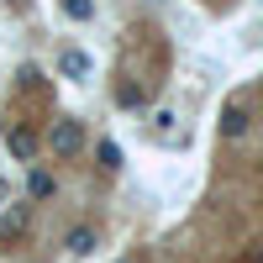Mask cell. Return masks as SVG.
<instances>
[{
    "mask_svg": "<svg viewBox=\"0 0 263 263\" xmlns=\"http://www.w3.org/2000/svg\"><path fill=\"white\" fill-rule=\"evenodd\" d=\"M121 263H132V258H121Z\"/></svg>",
    "mask_w": 263,
    "mask_h": 263,
    "instance_id": "10",
    "label": "cell"
},
{
    "mask_svg": "<svg viewBox=\"0 0 263 263\" xmlns=\"http://www.w3.org/2000/svg\"><path fill=\"white\" fill-rule=\"evenodd\" d=\"M221 132H227V137H242V132H248V111H242V105H227Z\"/></svg>",
    "mask_w": 263,
    "mask_h": 263,
    "instance_id": "5",
    "label": "cell"
},
{
    "mask_svg": "<svg viewBox=\"0 0 263 263\" xmlns=\"http://www.w3.org/2000/svg\"><path fill=\"white\" fill-rule=\"evenodd\" d=\"M63 16H69V21H90L95 16V0H63Z\"/></svg>",
    "mask_w": 263,
    "mask_h": 263,
    "instance_id": "7",
    "label": "cell"
},
{
    "mask_svg": "<svg viewBox=\"0 0 263 263\" xmlns=\"http://www.w3.org/2000/svg\"><path fill=\"white\" fill-rule=\"evenodd\" d=\"M95 158H100L105 174H116V168H121V147H116V142H100V147H95Z\"/></svg>",
    "mask_w": 263,
    "mask_h": 263,
    "instance_id": "6",
    "label": "cell"
},
{
    "mask_svg": "<svg viewBox=\"0 0 263 263\" xmlns=\"http://www.w3.org/2000/svg\"><path fill=\"white\" fill-rule=\"evenodd\" d=\"M6 147H11V158H21V163H27L32 153H37V137H32L27 126H11V132H6Z\"/></svg>",
    "mask_w": 263,
    "mask_h": 263,
    "instance_id": "4",
    "label": "cell"
},
{
    "mask_svg": "<svg viewBox=\"0 0 263 263\" xmlns=\"http://www.w3.org/2000/svg\"><path fill=\"white\" fill-rule=\"evenodd\" d=\"M27 195H32V200H48V195H53V179H48V174H32V179H27Z\"/></svg>",
    "mask_w": 263,
    "mask_h": 263,
    "instance_id": "8",
    "label": "cell"
},
{
    "mask_svg": "<svg viewBox=\"0 0 263 263\" xmlns=\"http://www.w3.org/2000/svg\"><path fill=\"white\" fill-rule=\"evenodd\" d=\"M58 74L74 79V84H84V79L95 74V63H90V53H84V48H63V53H58Z\"/></svg>",
    "mask_w": 263,
    "mask_h": 263,
    "instance_id": "3",
    "label": "cell"
},
{
    "mask_svg": "<svg viewBox=\"0 0 263 263\" xmlns=\"http://www.w3.org/2000/svg\"><path fill=\"white\" fill-rule=\"evenodd\" d=\"M6 195H11V184H6V179H0V200H6Z\"/></svg>",
    "mask_w": 263,
    "mask_h": 263,
    "instance_id": "9",
    "label": "cell"
},
{
    "mask_svg": "<svg viewBox=\"0 0 263 263\" xmlns=\"http://www.w3.org/2000/svg\"><path fill=\"white\" fill-rule=\"evenodd\" d=\"M95 248H100V232H95L90 221H79V227L63 232V253H69V258H90Z\"/></svg>",
    "mask_w": 263,
    "mask_h": 263,
    "instance_id": "2",
    "label": "cell"
},
{
    "mask_svg": "<svg viewBox=\"0 0 263 263\" xmlns=\"http://www.w3.org/2000/svg\"><path fill=\"white\" fill-rule=\"evenodd\" d=\"M79 147H84V126H79L74 116L53 121V132H48V153H58V158H74Z\"/></svg>",
    "mask_w": 263,
    "mask_h": 263,
    "instance_id": "1",
    "label": "cell"
}]
</instances>
